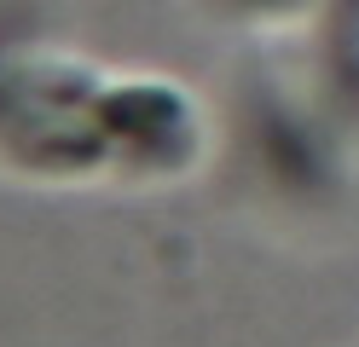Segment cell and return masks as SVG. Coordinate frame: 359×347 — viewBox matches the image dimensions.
Returning <instances> with one entry per match:
<instances>
[{
  "label": "cell",
  "instance_id": "6da1fadb",
  "mask_svg": "<svg viewBox=\"0 0 359 347\" xmlns=\"http://www.w3.org/2000/svg\"><path fill=\"white\" fill-rule=\"evenodd\" d=\"M186 93L174 87H156V81H128V87H110L93 99V122L99 133L122 139V145H145V139H163L168 128H186Z\"/></svg>",
  "mask_w": 359,
  "mask_h": 347
}]
</instances>
